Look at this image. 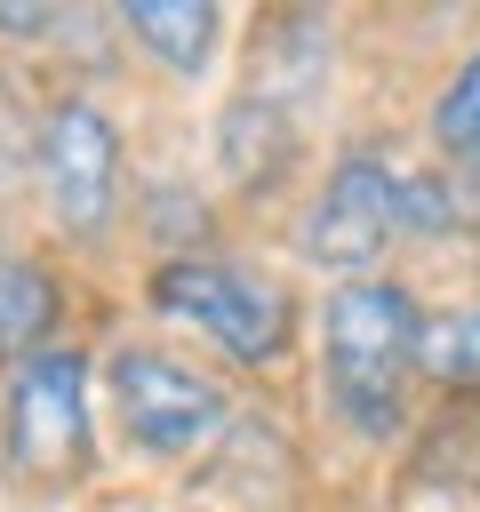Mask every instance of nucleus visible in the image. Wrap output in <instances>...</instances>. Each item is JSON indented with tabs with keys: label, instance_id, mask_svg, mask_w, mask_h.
<instances>
[{
	"label": "nucleus",
	"instance_id": "12",
	"mask_svg": "<svg viewBox=\"0 0 480 512\" xmlns=\"http://www.w3.org/2000/svg\"><path fill=\"white\" fill-rule=\"evenodd\" d=\"M416 376H424V400H480V280H456L432 296Z\"/></svg>",
	"mask_w": 480,
	"mask_h": 512
},
{
	"label": "nucleus",
	"instance_id": "4",
	"mask_svg": "<svg viewBox=\"0 0 480 512\" xmlns=\"http://www.w3.org/2000/svg\"><path fill=\"white\" fill-rule=\"evenodd\" d=\"M96 384H104V408H112V440L136 464H184L192 472L224 440V424L240 416V400L216 368H200L192 352L152 344V336H120L96 360Z\"/></svg>",
	"mask_w": 480,
	"mask_h": 512
},
{
	"label": "nucleus",
	"instance_id": "15",
	"mask_svg": "<svg viewBox=\"0 0 480 512\" xmlns=\"http://www.w3.org/2000/svg\"><path fill=\"white\" fill-rule=\"evenodd\" d=\"M56 320H64V280L24 256V248H0V360H32L56 344Z\"/></svg>",
	"mask_w": 480,
	"mask_h": 512
},
{
	"label": "nucleus",
	"instance_id": "3",
	"mask_svg": "<svg viewBox=\"0 0 480 512\" xmlns=\"http://www.w3.org/2000/svg\"><path fill=\"white\" fill-rule=\"evenodd\" d=\"M144 312L168 320V328H192L224 368H280L296 352V328H304V304L296 288L272 272V264H248V256H168V264H144Z\"/></svg>",
	"mask_w": 480,
	"mask_h": 512
},
{
	"label": "nucleus",
	"instance_id": "14",
	"mask_svg": "<svg viewBox=\"0 0 480 512\" xmlns=\"http://www.w3.org/2000/svg\"><path fill=\"white\" fill-rule=\"evenodd\" d=\"M128 224L144 232L152 264H168V256H216V240H224V216H216V200L192 176H144L136 200H128Z\"/></svg>",
	"mask_w": 480,
	"mask_h": 512
},
{
	"label": "nucleus",
	"instance_id": "16",
	"mask_svg": "<svg viewBox=\"0 0 480 512\" xmlns=\"http://www.w3.org/2000/svg\"><path fill=\"white\" fill-rule=\"evenodd\" d=\"M64 8H0V40H56Z\"/></svg>",
	"mask_w": 480,
	"mask_h": 512
},
{
	"label": "nucleus",
	"instance_id": "8",
	"mask_svg": "<svg viewBox=\"0 0 480 512\" xmlns=\"http://www.w3.org/2000/svg\"><path fill=\"white\" fill-rule=\"evenodd\" d=\"M208 160H216V184L240 200V208H264V200H288L296 176L312 168V128L256 96V88H232L208 120Z\"/></svg>",
	"mask_w": 480,
	"mask_h": 512
},
{
	"label": "nucleus",
	"instance_id": "5",
	"mask_svg": "<svg viewBox=\"0 0 480 512\" xmlns=\"http://www.w3.org/2000/svg\"><path fill=\"white\" fill-rule=\"evenodd\" d=\"M96 464V360L80 344H48L8 368L0 392V472L16 496L48 504L80 488Z\"/></svg>",
	"mask_w": 480,
	"mask_h": 512
},
{
	"label": "nucleus",
	"instance_id": "10",
	"mask_svg": "<svg viewBox=\"0 0 480 512\" xmlns=\"http://www.w3.org/2000/svg\"><path fill=\"white\" fill-rule=\"evenodd\" d=\"M400 496L416 512H480V400H424L400 448Z\"/></svg>",
	"mask_w": 480,
	"mask_h": 512
},
{
	"label": "nucleus",
	"instance_id": "7",
	"mask_svg": "<svg viewBox=\"0 0 480 512\" xmlns=\"http://www.w3.org/2000/svg\"><path fill=\"white\" fill-rule=\"evenodd\" d=\"M304 448L272 408H240L224 440L184 472V512H296Z\"/></svg>",
	"mask_w": 480,
	"mask_h": 512
},
{
	"label": "nucleus",
	"instance_id": "2",
	"mask_svg": "<svg viewBox=\"0 0 480 512\" xmlns=\"http://www.w3.org/2000/svg\"><path fill=\"white\" fill-rule=\"evenodd\" d=\"M408 168H416V152L392 128L344 136L320 160V176L296 192V216H288L296 264L328 272V288L336 280H368V272H408V240H400Z\"/></svg>",
	"mask_w": 480,
	"mask_h": 512
},
{
	"label": "nucleus",
	"instance_id": "6",
	"mask_svg": "<svg viewBox=\"0 0 480 512\" xmlns=\"http://www.w3.org/2000/svg\"><path fill=\"white\" fill-rule=\"evenodd\" d=\"M32 192L64 248H104L128 216V144L96 96H56L32 120Z\"/></svg>",
	"mask_w": 480,
	"mask_h": 512
},
{
	"label": "nucleus",
	"instance_id": "11",
	"mask_svg": "<svg viewBox=\"0 0 480 512\" xmlns=\"http://www.w3.org/2000/svg\"><path fill=\"white\" fill-rule=\"evenodd\" d=\"M112 16H120V40H136V56L160 64L168 80H208L224 64L232 8H216V0H128Z\"/></svg>",
	"mask_w": 480,
	"mask_h": 512
},
{
	"label": "nucleus",
	"instance_id": "9",
	"mask_svg": "<svg viewBox=\"0 0 480 512\" xmlns=\"http://www.w3.org/2000/svg\"><path fill=\"white\" fill-rule=\"evenodd\" d=\"M248 80L256 96L288 104L304 128L320 120V104L336 96V64H344V16L336 8H264L248 24Z\"/></svg>",
	"mask_w": 480,
	"mask_h": 512
},
{
	"label": "nucleus",
	"instance_id": "13",
	"mask_svg": "<svg viewBox=\"0 0 480 512\" xmlns=\"http://www.w3.org/2000/svg\"><path fill=\"white\" fill-rule=\"evenodd\" d=\"M416 152L456 168V176H480V32L456 48V64H440V80L424 88V112H416Z\"/></svg>",
	"mask_w": 480,
	"mask_h": 512
},
{
	"label": "nucleus",
	"instance_id": "1",
	"mask_svg": "<svg viewBox=\"0 0 480 512\" xmlns=\"http://www.w3.org/2000/svg\"><path fill=\"white\" fill-rule=\"evenodd\" d=\"M424 280L416 272H368L336 280L320 296V416L360 456H400L424 416Z\"/></svg>",
	"mask_w": 480,
	"mask_h": 512
}]
</instances>
